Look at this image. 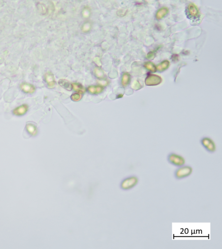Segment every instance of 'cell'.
Here are the masks:
<instances>
[{
  "instance_id": "obj_1",
  "label": "cell",
  "mask_w": 222,
  "mask_h": 249,
  "mask_svg": "<svg viewBox=\"0 0 222 249\" xmlns=\"http://www.w3.org/2000/svg\"><path fill=\"white\" fill-rule=\"evenodd\" d=\"M193 172V168L189 165H183L178 167L174 173V178L177 180H182L189 177Z\"/></svg>"
},
{
  "instance_id": "obj_2",
  "label": "cell",
  "mask_w": 222,
  "mask_h": 249,
  "mask_svg": "<svg viewBox=\"0 0 222 249\" xmlns=\"http://www.w3.org/2000/svg\"><path fill=\"white\" fill-rule=\"evenodd\" d=\"M167 161L169 164L176 167L184 165L185 160L182 156L175 153H170L167 156Z\"/></svg>"
},
{
  "instance_id": "obj_3",
  "label": "cell",
  "mask_w": 222,
  "mask_h": 249,
  "mask_svg": "<svg viewBox=\"0 0 222 249\" xmlns=\"http://www.w3.org/2000/svg\"><path fill=\"white\" fill-rule=\"evenodd\" d=\"M139 182V179L135 176H132L125 178L122 182L121 187L123 190H127L135 187Z\"/></svg>"
},
{
  "instance_id": "obj_4",
  "label": "cell",
  "mask_w": 222,
  "mask_h": 249,
  "mask_svg": "<svg viewBox=\"0 0 222 249\" xmlns=\"http://www.w3.org/2000/svg\"><path fill=\"white\" fill-rule=\"evenodd\" d=\"M200 142L202 146L208 152L213 153L216 151V146L211 138L204 137L201 139Z\"/></svg>"
},
{
  "instance_id": "obj_5",
  "label": "cell",
  "mask_w": 222,
  "mask_h": 249,
  "mask_svg": "<svg viewBox=\"0 0 222 249\" xmlns=\"http://www.w3.org/2000/svg\"><path fill=\"white\" fill-rule=\"evenodd\" d=\"M162 79L157 75H151L148 76L145 79V85L147 86H156L161 84Z\"/></svg>"
},
{
  "instance_id": "obj_6",
  "label": "cell",
  "mask_w": 222,
  "mask_h": 249,
  "mask_svg": "<svg viewBox=\"0 0 222 249\" xmlns=\"http://www.w3.org/2000/svg\"><path fill=\"white\" fill-rule=\"evenodd\" d=\"M45 80L48 87L50 88H52L55 87L56 85V81L54 75L51 72L49 71L45 74Z\"/></svg>"
},
{
  "instance_id": "obj_7",
  "label": "cell",
  "mask_w": 222,
  "mask_h": 249,
  "mask_svg": "<svg viewBox=\"0 0 222 249\" xmlns=\"http://www.w3.org/2000/svg\"><path fill=\"white\" fill-rule=\"evenodd\" d=\"M28 110V106L26 104L22 105L21 106L16 108L14 109L13 113L14 115L18 116H22L25 114Z\"/></svg>"
},
{
  "instance_id": "obj_8",
  "label": "cell",
  "mask_w": 222,
  "mask_h": 249,
  "mask_svg": "<svg viewBox=\"0 0 222 249\" xmlns=\"http://www.w3.org/2000/svg\"><path fill=\"white\" fill-rule=\"evenodd\" d=\"M21 89L25 93L33 94L35 91V87L34 86L28 83H22L20 85Z\"/></svg>"
},
{
  "instance_id": "obj_9",
  "label": "cell",
  "mask_w": 222,
  "mask_h": 249,
  "mask_svg": "<svg viewBox=\"0 0 222 249\" xmlns=\"http://www.w3.org/2000/svg\"><path fill=\"white\" fill-rule=\"evenodd\" d=\"M58 84L61 87L67 90H71L73 85L70 82L65 79H60L58 81Z\"/></svg>"
},
{
  "instance_id": "obj_10",
  "label": "cell",
  "mask_w": 222,
  "mask_h": 249,
  "mask_svg": "<svg viewBox=\"0 0 222 249\" xmlns=\"http://www.w3.org/2000/svg\"><path fill=\"white\" fill-rule=\"evenodd\" d=\"M26 129L28 133L33 136L36 135L37 133V127L35 125L31 123H28L26 125Z\"/></svg>"
},
{
  "instance_id": "obj_11",
  "label": "cell",
  "mask_w": 222,
  "mask_h": 249,
  "mask_svg": "<svg viewBox=\"0 0 222 249\" xmlns=\"http://www.w3.org/2000/svg\"><path fill=\"white\" fill-rule=\"evenodd\" d=\"M88 91L93 95H95V94H99L101 93L103 91L102 87L101 86H90L88 88Z\"/></svg>"
},
{
  "instance_id": "obj_12",
  "label": "cell",
  "mask_w": 222,
  "mask_h": 249,
  "mask_svg": "<svg viewBox=\"0 0 222 249\" xmlns=\"http://www.w3.org/2000/svg\"><path fill=\"white\" fill-rule=\"evenodd\" d=\"M188 11L191 16L196 17L199 14V11L197 7L193 4H190L188 6Z\"/></svg>"
},
{
  "instance_id": "obj_13",
  "label": "cell",
  "mask_w": 222,
  "mask_h": 249,
  "mask_svg": "<svg viewBox=\"0 0 222 249\" xmlns=\"http://www.w3.org/2000/svg\"><path fill=\"white\" fill-rule=\"evenodd\" d=\"M168 12V9L166 8H162L158 10L156 13V17L157 19H161L167 14Z\"/></svg>"
},
{
  "instance_id": "obj_14",
  "label": "cell",
  "mask_w": 222,
  "mask_h": 249,
  "mask_svg": "<svg viewBox=\"0 0 222 249\" xmlns=\"http://www.w3.org/2000/svg\"><path fill=\"white\" fill-rule=\"evenodd\" d=\"M131 77L130 74L125 73L123 75L122 79V84L123 86L126 87L130 84Z\"/></svg>"
},
{
  "instance_id": "obj_15",
  "label": "cell",
  "mask_w": 222,
  "mask_h": 249,
  "mask_svg": "<svg viewBox=\"0 0 222 249\" xmlns=\"http://www.w3.org/2000/svg\"><path fill=\"white\" fill-rule=\"evenodd\" d=\"M72 85L74 90L80 94H83L86 91L85 88L79 83H73Z\"/></svg>"
},
{
  "instance_id": "obj_16",
  "label": "cell",
  "mask_w": 222,
  "mask_h": 249,
  "mask_svg": "<svg viewBox=\"0 0 222 249\" xmlns=\"http://www.w3.org/2000/svg\"><path fill=\"white\" fill-rule=\"evenodd\" d=\"M169 65H170V63L168 61H164L157 66V69L159 71H163L169 67Z\"/></svg>"
},
{
  "instance_id": "obj_17",
  "label": "cell",
  "mask_w": 222,
  "mask_h": 249,
  "mask_svg": "<svg viewBox=\"0 0 222 249\" xmlns=\"http://www.w3.org/2000/svg\"><path fill=\"white\" fill-rule=\"evenodd\" d=\"M144 66L149 70L153 72H155L157 70V68L155 65L151 62H147L144 64Z\"/></svg>"
},
{
  "instance_id": "obj_18",
  "label": "cell",
  "mask_w": 222,
  "mask_h": 249,
  "mask_svg": "<svg viewBox=\"0 0 222 249\" xmlns=\"http://www.w3.org/2000/svg\"><path fill=\"white\" fill-rule=\"evenodd\" d=\"M95 73L96 77L99 78H102L104 76V72L101 69L96 68L95 69Z\"/></svg>"
},
{
  "instance_id": "obj_19",
  "label": "cell",
  "mask_w": 222,
  "mask_h": 249,
  "mask_svg": "<svg viewBox=\"0 0 222 249\" xmlns=\"http://www.w3.org/2000/svg\"><path fill=\"white\" fill-rule=\"evenodd\" d=\"M71 98L73 100V101L77 102V101H80L82 98L81 95L78 93H75L72 95L71 96Z\"/></svg>"
},
{
  "instance_id": "obj_20",
  "label": "cell",
  "mask_w": 222,
  "mask_h": 249,
  "mask_svg": "<svg viewBox=\"0 0 222 249\" xmlns=\"http://www.w3.org/2000/svg\"><path fill=\"white\" fill-rule=\"evenodd\" d=\"M91 28V25L90 23H86L83 26L82 30L84 32H87L90 30Z\"/></svg>"
},
{
  "instance_id": "obj_21",
  "label": "cell",
  "mask_w": 222,
  "mask_h": 249,
  "mask_svg": "<svg viewBox=\"0 0 222 249\" xmlns=\"http://www.w3.org/2000/svg\"><path fill=\"white\" fill-rule=\"evenodd\" d=\"M132 87L133 89L135 90H138L140 89L142 87V86H141V85H140V83H139V82L137 81H134V82L133 83L132 85Z\"/></svg>"
},
{
  "instance_id": "obj_22",
  "label": "cell",
  "mask_w": 222,
  "mask_h": 249,
  "mask_svg": "<svg viewBox=\"0 0 222 249\" xmlns=\"http://www.w3.org/2000/svg\"><path fill=\"white\" fill-rule=\"evenodd\" d=\"M90 14V11L89 9L87 8H85L83 11V17L85 18H89Z\"/></svg>"
},
{
  "instance_id": "obj_23",
  "label": "cell",
  "mask_w": 222,
  "mask_h": 249,
  "mask_svg": "<svg viewBox=\"0 0 222 249\" xmlns=\"http://www.w3.org/2000/svg\"><path fill=\"white\" fill-rule=\"evenodd\" d=\"M154 55L153 52H150V53H148V55H147V58H148L149 59H154Z\"/></svg>"
},
{
  "instance_id": "obj_24",
  "label": "cell",
  "mask_w": 222,
  "mask_h": 249,
  "mask_svg": "<svg viewBox=\"0 0 222 249\" xmlns=\"http://www.w3.org/2000/svg\"><path fill=\"white\" fill-rule=\"evenodd\" d=\"M98 82H99V84L103 86L107 85V84H108V82L106 80H99Z\"/></svg>"
},
{
  "instance_id": "obj_25",
  "label": "cell",
  "mask_w": 222,
  "mask_h": 249,
  "mask_svg": "<svg viewBox=\"0 0 222 249\" xmlns=\"http://www.w3.org/2000/svg\"><path fill=\"white\" fill-rule=\"evenodd\" d=\"M95 63H96V64L99 65V66L101 65V64L100 61V59H99V58H95Z\"/></svg>"
}]
</instances>
